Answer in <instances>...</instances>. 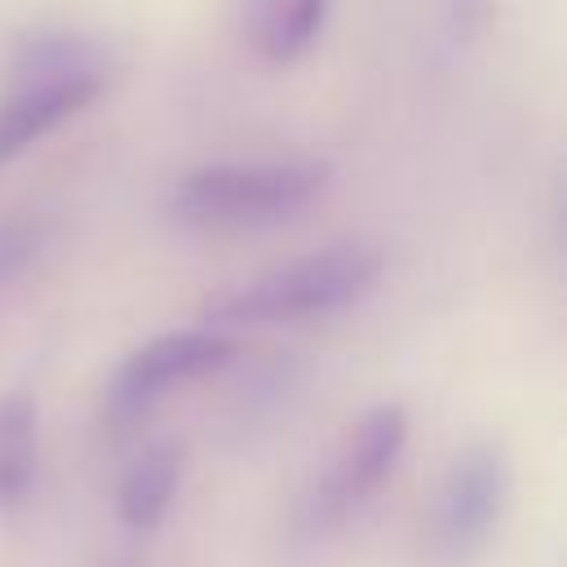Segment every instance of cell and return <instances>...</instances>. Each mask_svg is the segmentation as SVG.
Here are the masks:
<instances>
[{"mask_svg": "<svg viewBox=\"0 0 567 567\" xmlns=\"http://www.w3.org/2000/svg\"><path fill=\"white\" fill-rule=\"evenodd\" d=\"M332 182L328 159H230V164H199L186 168L168 195L164 213L177 226L195 230H244V226H275L297 217L315 195Z\"/></svg>", "mask_w": 567, "mask_h": 567, "instance_id": "6da1fadb", "label": "cell"}, {"mask_svg": "<svg viewBox=\"0 0 567 567\" xmlns=\"http://www.w3.org/2000/svg\"><path fill=\"white\" fill-rule=\"evenodd\" d=\"M381 275V248L363 239H337L292 261H279L204 306L208 328H244V323H292L310 315H332L359 301Z\"/></svg>", "mask_w": 567, "mask_h": 567, "instance_id": "7a4b0ae2", "label": "cell"}, {"mask_svg": "<svg viewBox=\"0 0 567 567\" xmlns=\"http://www.w3.org/2000/svg\"><path fill=\"white\" fill-rule=\"evenodd\" d=\"M408 443V416L399 403L368 408L346 439L337 443L332 461L306 483V492L292 505V540L315 545L328 540L337 527H346L394 474Z\"/></svg>", "mask_w": 567, "mask_h": 567, "instance_id": "3957f363", "label": "cell"}, {"mask_svg": "<svg viewBox=\"0 0 567 567\" xmlns=\"http://www.w3.org/2000/svg\"><path fill=\"white\" fill-rule=\"evenodd\" d=\"M235 359V341L217 328H182V332H164V337H151L146 346H137L120 368L115 377L106 381V394H102V421L124 434L133 430L168 390L186 385V381H199L217 368H226Z\"/></svg>", "mask_w": 567, "mask_h": 567, "instance_id": "277c9868", "label": "cell"}, {"mask_svg": "<svg viewBox=\"0 0 567 567\" xmlns=\"http://www.w3.org/2000/svg\"><path fill=\"white\" fill-rule=\"evenodd\" d=\"M505 496H509V461L501 447L492 443H474L465 447L443 483H439V496L430 505V554L439 563H465L474 558L487 536L496 532L501 523V509H505Z\"/></svg>", "mask_w": 567, "mask_h": 567, "instance_id": "5b68a950", "label": "cell"}, {"mask_svg": "<svg viewBox=\"0 0 567 567\" xmlns=\"http://www.w3.org/2000/svg\"><path fill=\"white\" fill-rule=\"evenodd\" d=\"M102 93V80H66V84H22L0 102V164L27 151L35 137L58 128L66 115L89 106Z\"/></svg>", "mask_w": 567, "mask_h": 567, "instance_id": "8992f818", "label": "cell"}, {"mask_svg": "<svg viewBox=\"0 0 567 567\" xmlns=\"http://www.w3.org/2000/svg\"><path fill=\"white\" fill-rule=\"evenodd\" d=\"M111 53L84 31H35L22 35L9 58L13 89L22 84H66V80H102L106 84Z\"/></svg>", "mask_w": 567, "mask_h": 567, "instance_id": "52a82bcc", "label": "cell"}, {"mask_svg": "<svg viewBox=\"0 0 567 567\" xmlns=\"http://www.w3.org/2000/svg\"><path fill=\"white\" fill-rule=\"evenodd\" d=\"M177 478H182V452L173 443H151L146 452H137L120 474V492H115L120 523L133 532H155L177 496Z\"/></svg>", "mask_w": 567, "mask_h": 567, "instance_id": "ba28073f", "label": "cell"}, {"mask_svg": "<svg viewBox=\"0 0 567 567\" xmlns=\"http://www.w3.org/2000/svg\"><path fill=\"white\" fill-rule=\"evenodd\" d=\"M328 0H244V35L270 62H292L319 35Z\"/></svg>", "mask_w": 567, "mask_h": 567, "instance_id": "9c48e42d", "label": "cell"}, {"mask_svg": "<svg viewBox=\"0 0 567 567\" xmlns=\"http://www.w3.org/2000/svg\"><path fill=\"white\" fill-rule=\"evenodd\" d=\"M40 430L35 403L22 390L0 394V509H18L35 487Z\"/></svg>", "mask_w": 567, "mask_h": 567, "instance_id": "30bf717a", "label": "cell"}, {"mask_svg": "<svg viewBox=\"0 0 567 567\" xmlns=\"http://www.w3.org/2000/svg\"><path fill=\"white\" fill-rule=\"evenodd\" d=\"M49 235L53 226L40 213H13L0 221V292H9L40 261V252L49 248Z\"/></svg>", "mask_w": 567, "mask_h": 567, "instance_id": "8fae6325", "label": "cell"}, {"mask_svg": "<svg viewBox=\"0 0 567 567\" xmlns=\"http://www.w3.org/2000/svg\"><path fill=\"white\" fill-rule=\"evenodd\" d=\"M447 18H452L456 35H470L487 18V0H447Z\"/></svg>", "mask_w": 567, "mask_h": 567, "instance_id": "7c38bea8", "label": "cell"}]
</instances>
